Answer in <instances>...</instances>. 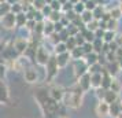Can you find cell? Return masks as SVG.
Returning a JSON list of instances; mask_svg holds the SVG:
<instances>
[{
    "label": "cell",
    "mask_w": 122,
    "mask_h": 118,
    "mask_svg": "<svg viewBox=\"0 0 122 118\" xmlns=\"http://www.w3.org/2000/svg\"><path fill=\"white\" fill-rule=\"evenodd\" d=\"M84 92L78 84L76 82L74 85H71L69 89H65V95H63V104L69 108H74L77 110L82 106V102H84Z\"/></svg>",
    "instance_id": "obj_1"
},
{
    "label": "cell",
    "mask_w": 122,
    "mask_h": 118,
    "mask_svg": "<svg viewBox=\"0 0 122 118\" xmlns=\"http://www.w3.org/2000/svg\"><path fill=\"white\" fill-rule=\"evenodd\" d=\"M44 70H45V81L47 82H52L54 78H55L58 73H59V66L56 63V56L52 54L48 59L47 65L44 66Z\"/></svg>",
    "instance_id": "obj_2"
},
{
    "label": "cell",
    "mask_w": 122,
    "mask_h": 118,
    "mask_svg": "<svg viewBox=\"0 0 122 118\" xmlns=\"http://www.w3.org/2000/svg\"><path fill=\"white\" fill-rule=\"evenodd\" d=\"M23 80L28 82V84H37L39 80V72H37V67L33 66V65H29L23 69Z\"/></svg>",
    "instance_id": "obj_3"
},
{
    "label": "cell",
    "mask_w": 122,
    "mask_h": 118,
    "mask_svg": "<svg viewBox=\"0 0 122 118\" xmlns=\"http://www.w3.org/2000/svg\"><path fill=\"white\" fill-rule=\"evenodd\" d=\"M51 55L52 54L45 48L44 45H40L39 48H37V51H36V55H34V63L37 66H45Z\"/></svg>",
    "instance_id": "obj_4"
},
{
    "label": "cell",
    "mask_w": 122,
    "mask_h": 118,
    "mask_svg": "<svg viewBox=\"0 0 122 118\" xmlns=\"http://www.w3.org/2000/svg\"><path fill=\"white\" fill-rule=\"evenodd\" d=\"M28 47H29V39L18 36V37H15L12 40V48H14V51L18 55H23L25 51L28 50Z\"/></svg>",
    "instance_id": "obj_5"
},
{
    "label": "cell",
    "mask_w": 122,
    "mask_h": 118,
    "mask_svg": "<svg viewBox=\"0 0 122 118\" xmlns=\"http://www.w3.org/2000/svg\"><path fill=\"white\" fill-rule=\"evenodd\" d=\"M0 26L6 30H14L17 29V25H15V14H12L11 11L7 12L6 15L0 18Z\"/></svg>",
    "instance_id": "obj_6"
},
{
    "label": "cell",
    "mask_w": 122,
    "mask_h": 118,
    "mask_svg": "<svg viewBox=\"0 0 122 118\" xmlns=\"http://www.w3.org/2000/svg\"><path fill=\"white\" fill-rule=\"evenodd\" d=\"M71 62H73V72H74L76 78L81 77L85 73H88V65L85 63L84 58L82 59H77V61H71Z\"/></svg>",
    "instance_id": "obj_7"
},
{
    "label": "cell",
    "mask_w": 122,
    "mask_h": 118,
    "mask_svg": "<svg viewBox=\"0 0 122 118\" xmlns=\"http://www.w3.org/2000/svg\"><path fill=\"white\" fill-rule=\"evenodd\" d=\"M47 91H48V95H50L55 102L61 103V102L63 100V95H65V88H62L61 85L54 84V85H51V87H50V88H48Z\"/></svg>",
    "instance_id": "obj_8"
},
{
    "label": "cell",
    "mask_w": 122,
    "mask_h": 118,
    "mask_svg": "<svg viewBox=\"0 0 122 118\" xmlns=\"http://www.w3.org/2000/svg\"><path fill=\"white\" fill-rule=\"evenodd\" d=\"M108 108H110V104L106 103L104 100H99L97 104H96V115L99 118H106L108 117Z\"/></svg>",
    "instance_id": "obj_9"
},
{
    "label": "cell",
    "mask_w": 122,
    "mask_h": 118,
    "mask_svg": "<svg viewBox=\"0 0 122 118\" xmlns=\"http://www.w3.org/2000/svg\"><path fill=\"white\" fill-rule=\"evenodd\" d=\"M55 56H56V63H58L59 69L67 67V65L71 62V58H70V52L69 51L63 52V54H59V55H55Z\"/></svg>",
    "instance_id": "obj_10"
},
{
    "label": "cell",
    "mask_w": 122,
    "mask_h": 118,
    "mask_svg": "<svg viewBox=\"0 0 122 118\" xmlns=\"http://www.w3.org/2000/svg\"><path fill=\"white\" fill-rule=\"evenodd\" d=\"M77 84H78V87H80L84 92L89 91V89H91V74L85 73V74H82L81 77H78V78H77Z\"/></svg>",
    "instance_id": "obj_11"
},
{
    "label": "cell",
    "mask_w": 122,
    "mask_h": 118,
    "mask_svg": "<svg viewBox=\"0 0 122 118\" xmlns=\"http://www.w3.org/2000/svg\"><path fill=\"white\" fill-rule=\"evenodd\" d=\"M119 114H121V102L118 100V102H115V103H111L110 108H108V117L118 118Z\"/></svg>",
    "instance_id": "obj_12"
},
{
    "label": "cell",
    "mask_w": 122,
    "mask_h": 118,
    "mask_svg": "<svg viewBox=\"0 0 122 118\" xmlns=\"http://www.w3.org/2000/svg\"><path fill=\"white\" fill-rule=\"evenodd\" d=\"M8 97H10L8 88H7V85L3 82V80L0 78V103H7V102H8Z\"/></svg>",
    "instance_id": "obj_13"
},
{
    "label": "cell",
    "mask_w": 122,
    "mask_h": 118,
    "mask_svg": "<svg viewBox=\"0 0 122 118\" xmlns=\"http://www.w3.org/2000/svg\"><path fill=\"white\" fill-rule=\"evenodd\" d=\"M102 73H93L91 74V88H93V89H96V88H99V87H102Z\"/></svg>",
    "instance_id": "obj_14"
},
{
    "label": "cell",
    "mask_w": 122,
    "mask_h": 118,
    "mask_svg": "<svg viewBox=\"0 0 122 118\" xmlns=\"http://www.w3.org/2000/svg\"><path fill=\"white\" fill-rule=\"evenodd\" d=\"M103 100L106 102V103H108V104H111V103H115V102L119 100V97H118V93H115V92H112V91L107 89L106 91V95H104V99Z\"/></svg>",
    "instance_id": "obj_15"
},
{
    "label": "cell",
    "mask_w": 122,
    "mask_h": 118,
    "mask_svg": "<svg viewBox=\"0 0 122 118\" xmlns=\"http://www.w3.org/2000/svg\"><path fill=\"white\" fill-rule=\"evenodd\" d=\"M84 61H85V63L88 65V66H91V65H93V63H97L99 62V54L97 52H91V54H86V55L84 56Z\"/></svg>",
    "instance_id": "obj_16"
},
{
    "label": "cell",
    "mask_w": 122,
    "mask_h": 118,
    "mask_svg": "<svg viewBox=\"0 0 122 118\" xmlns=\"http://www.w3.org/2000/svg\"><path fill=\"white\" fill-rule=\"evenodd\" d=\"M26 21H28V18H26V14L23 11L19 12V14H15V25H17L18 29L23 28L26 25Z\"/></svg>",
    "instance_id": "obj_17"
},
{
    "label": "cell",
    "mask_w": 122,
    "mask_h": 118,
    "mask_svg": "<svg viewBox=\"0 0 122 118\" xmlns=\"http://www.w3.org/2000/svg\"><path fill=\"white\" fill-rule=\"evenodd\" d=\"M108 89L119 95V93H121V91H122L121 81H119V80H117L115 77H112V80H111V84H110V88H108Z\"/></svg>",
    "instance_id": "obj_18"
},
{
    "label": "cell",
    "mask_w": 122,
    "mask_h": 118,
    "mask_svg": "<svg viewBox=\"0 0 122 118\" xmlns=\"http://www.w3.org/2000/svg\"><path fill=\"white\" fill-rule=\"evenodd\" d=\"M85 54H84V51L81 47H76L73 51H70V58H71V61H77V59H82Z\"/></svg>",
    "instance_id": "obj_19"
},
{
    "label": "cell",
    "mask_w": 122,
    "mask_h": 118,
    "mask_svg": "<svg viewBox=\"0 0 122 118\" xmlns=\"http://www.w3.org/2000/svg\"><path fill=\"white\" fill-rule=\"evenodd\" d=\"M104 12H106L104 4H97V6H96V8L92 11V14H93V19L100 21V19H102V15H103Z\"/></svg>",
    "instance_id": "obj_20"
},
{
    "label": "cell",
    "mask_w": 122,
    "mask_h": 118,
    "mask_svg": "<svg viewBox=\"0 0 122 118\" xmlns=\"http://www.w3.org/2000/svg\"><path fill=\"white\" fill-rule=\"evenodd\" d=\"M67 48H66V44L63 43V41H59V43H56L54 45V50H52V54L54 55H59V54H63V52H66Z\"/></svg>",
    "instance_id": "obj_21"
},
{
    "label": "cell",
    "mask_w": 122,
    "mask_h": 118,
    "mask_svg": "<svg viewBox=\"0 0 122 118\" xmlns=\"http://www.w3.org/2000/svg\"><path fill=\"white\" fill-rule=\"evenodd\" d=\"M117 36V32H112V30H106L104 34H103V43H111V41H114V39H115Z\"/></svg>",
    "instance_id": "obj_22"
},
{
    "label": "cell",
    "mask_w": 122,
    "mask_h": 118,
    "mask_svg": "<svg viewBox=\"0 0 122 118\" xmlns=\"http://www.w3.org/2000/svg\"><path fill=\"white\" fill-rule=\"evenodd\" d=\"M51 33H54V22L44 19V37L50 36Z\"/></svg>",
    "instance_id": "obj_23"
},
{
    "label": "cell",
    "mask_w": 122,
    "mask_h": 118,
    "mask_svg": "<svg viewBox=\"0 0 122 118\" xmlns=\"http://www.w3.org/2000/svg\"><path fill=\"white\" fill-rule=\"evenodd\" d=\"M80 19L82 21L84 25H86L89 21H92V19H93V14H92V11H88V10H85L82 14H80Z\"/></svg>",
    "instance_id": "obj_24"
},
{
    "label": "cell",
    "mask_w": 122,
    "mask_h": 118,
    "mask_svg": "<svg viewBox=\"0 0 122 118\" xmlns=\"http://www.w3.org/2000/svg\"><path fill=\"white\" fill-rule=\"evenodd\" d=\"M62 17H63V12H62V11H52L50 15H48V18H47V19L55 23V22H59Z\"/></svg>",
    "instance_id": "obj_25"
},
{
    "label": "cell",
    "mask_w": 122,
    "mask_h": 118,
    "mask_svg": "<svg viewBox=\"0 0 122 118\" xmlns=\"http://www.w3.org/2000/svg\"><path fill=\"white\" fill-rule=\"evenodd\" d=\"M103 65H100L99 62L97 63H93V65H91L88 66V73L89 74H93V73H102V70H103Z\"/></svg>",
    "instance_id": "obj_26"
},
{
    "label": "cell",
    "mask_w": 122,
    "mask_h": 118,
    "mask_svg": "<svg viewBox=\"0 0 122 118\" xmlns=\"http://www.w3.org/2000/svg\"><path fill=\"white\" fill-rule=\"evenodd\" d=\"M108 14H110V17L112 18V19H117V21H119L122 17V11L119 10V7L117 6L114 7V8H111L110 11H108Z\"/></svg>",
    "instance_id": "obj_27"
},
{
    "label": "cell",
    "mask_w": 122,
    "mask_h": 118,
    "mask_svg": "<svg viewBox=\"0 0 122 118\" xmlns=\"http://www.w3.org/2000/svg\"><path fill=\"white\" fill-rule=\"evenodd\" d=\"M65 44H66V48H67V51H69V52H70V51H73L76 47H78L74 37H69V39L65 41Z\"/></svg>",
    "instance_id": "obj_28"
},
{
    "label": "cell",
    "mask_w": 122,
    "mask_h": 118,
    "mask_svg": "<svg viewBox=\"0 0 122 118\" xmlns=\"http://www.w3.org/2000/svg\"><path fill=\"white\" fill-rule=\"evenodd\" d=\"M85 28L91 30V32H95V30H97L99 29V21L97 19H92V21H89L86 25H85Z\"/></svg>",
    "instance_id": "obj_29"
},
{
    "label": "cell",
    "mask_w": 122,
    "mask_h": 118,
    "mask_svg": "<svg viewBox=\"0 0 122 118\" xmlns=\"http://www.w3.org/2000/svg\"><path fill=\"white\" fill-rule=\"evenodd\" d=\"M73 11L76 12L77 15L82 14V12L85 11V6H84V3L78 1V3H76V4H73Z\"/></svg>",
    "instance_id": "obj_30"
},
{
    "label": "cell",
    "mask_w": 122,
    "mask_h": 118,
    "mask_svg": "<svg viewBox=\"0 0 122 118\" xmlns=\"http://www.w3.org/2000/svg\"><path fill=\"white\" fill-rule=\"evenodd\" d=\"M10 10H11V6L7 1H3L1 6H0V18L3 17V15H6L7 12H10Z\"/></svg>",
    "instance_id": "obj_31"
},
{
    "label": "cell",
    "mask_w": 122,
    "mask_h": 118,
    "mask_svg": "<svg viewBox=\"0 0 122 118\" xmlns=\"http://www.w3.org/2000/svg\"><path fill=\"white\" fill-rule=\"evenodd\" d=\"M117 29H118V21H117V19H112V18H111L110 21H107V30L117 32Z\"/></svg>",
    "instance_id": "obj_32"
},
{
    "label": "cell",
    "mask_w": 122,
    "mask_h": 118,
    "mask_svg": "<svg viewBox=\"0 0 122 118\" xmlns=\"http://www.w3.org/2000/svg\"><path fill=\"white\" fill-rule=\"evenodd\" d=\"M106 91H107V89L102 88V87H99V88H96V89H95V95H96V97H97L99 100H103V99H104Z\"/></svg>",
    "instance_id": "obj_33"
},
{
    "label": "cell",
    "mask_w": 122,
    "mask_h": 118,
    "mask_svg": "<svg viewBox=\"0 0 122 118\" xmlns=\"http://www.w3.org/2000/svg\"><path fill=\"white\" fill-rule=\"evenodd\" d=\"M45 4H47V3H45V0H33V3H32L33 8H34V10H39V11L45 6Z\"/></svg>",
    "instance_id": "obj_34"
},
{
    "label": "cell",
    "mask_w": 122,
    "mask_h": 118,
    "mask_svg": "<svg viewBox=\"0 0 122 118\" xmlns=\"http://www.w3.org/2000/svg\"><path fill=\"white\" fill-rule=\"evenodd\" d=\"M81 48H82L84 54L86 55V54H91V52H93V45H92V43H84L82 45H81Z\"/></svg>",
    "instance_id": "obj_35"
},
{
    "label": "cell",
    "mask_w": 122,
    "mask_h": 118,
    "mask_svg": "<svg viewBox=\"0 0 122 118\" xmlns=\"http://www.w3.org/2000/svg\"><path fill=\"white\" fill-rule=\"evenodd\" d=\"M40 12H41V14H43V17L47 19V18H48V15H50L51 12H52V8L50 7V4H45V6L43 7L41 10H40Z\"/></svg>",
    "instance_id": "obj_36"
},
{
    "label": "cell",
    "mask_w": 122,
    "mask_h": 118,
    "mask_svg": "<svg viewBox=\"0 0 122 118\" xmlns=\"http://www.w3.org/2000/svg\"><path fill=\"white\" fill-rule=\"evenodd\" d=\"M50 7L52 8V11H62V4L58 0H52L50 3Z\"/></svg>",
    "instance_id": "obj_37"
},
{
    "label": "cell",
    "mask_w": 122,
    "mask_h": 118,
    "mask_svg": "<svg viewBox=\"0 0 122 118\" xmlns=\"http://www.w3.org/2000/svg\"><path fill=\"white\" fill-rule=\"evenodd\" d=\"M84 6H85V10H88V11H93L97 4L95 3L93 0H88V1H85V3H84Z\"/></svg>",
    "instance_id": "obj_38"
},
{
    "label": "cell",
    "mask_w": 122,
    "mask_h": 118,
    "mask_svg": "<svg viewBox=\"0 0 122 118\" xmlns=\"http://www.w3.org/2000/svg\"><path fill=\"white\" fill-rule=\"evenodd\" d=\"M10 11L12 14H19V12H22V4L21 3H15V4H11V10Z\"/></svg>",
    "instance_id": "obj_39"
},
{
    "label": "cell",
    "mask_w": 122,
    "mask_h": 118,
    "mask_svg": "<svg viewBox=\"0 0 122 118\" xmlns=\"http://www.w3.org/2000/svg\"><path fill=\"white\" fill-rule=\"evenodd\" d=\"M71 10H73V4L70 1H66L65 4H62V12H63V14L67 12V11H71Z\"/></svg>",
    "instance_id": "obj_40"
},
{
    "label": "cell",
    "mask_w": 122,
    "mask_h": 118,
    "mask_svg": "<svg viewBox=\"0 0 122 118\" xmlns=\"http://www.w3.org/2000/svg\"><path fill=\"white\" fill-rule=\"evenodd\" d=\"M63 29H66V28H65L61 22H55V23H54V32H56V33H61Z\"/></svg>",
    "instance_id": "obj_41"
},
{
    "label": "cell",
    "mask_w": 122,
    "mask_h": 118,
    "mask_svg": "<svg viewBox=\"0 0 122 118\" xmlns=\"http://www.w3.org/2000/svg\"><path fill=\"white\" fill-rule=\"evenodd\" d=\"M6 47H7V45H6V43H4L3 40H0V54H1L3 51H4V48H6Z\"/></svg>",
    "instance_id": "obj_42"
},
{
    "label": "cell",
    "mask_w": 122,
    "mask_h": 118,
    "mask_svg": "<svg viewBox=\"0 0 122 118\" xmlns=\"http://www.w3.org/2000/svg\"><path fill=\"white\" fill-rule=\"evenodd\" d=\"M7 3L11 6V4H15V3H19V0H6Z\"/></svg>",
    "instance_id": "obj_43"
},
{
    "label": "cell",
    "mask_w": 122,
    "mask_h": 118,
    "mask_svg": "<svg viewBox=\"0 0 122 118\" xmlns=\"http://www.w3.org/2000/svg\"><path fill=\"white\" fill-rule=\"evenodd\" d=\"M117 62H118V65H119V67H121V70H122V58H118Z\"/></svg>",
    "instance_id": "obj_44"
},
{
    "label": "cell",
    "mask_w": 122,
    "mask_h": 118,
    "mask_svg": "<svg viewBox=\"0 0 122 118\" xmlns=\"http://www.w3.org/2000/svg\"><path fill=\"white\" fill-rule=\"evenodd\" d=\"M69 1H70L71 4H76V3H78V1H80V0H69Z\"/></svg>",
    "instance_id": "obj_45"
},
{
    "label": "cell",
    "mask_w": 122,
    "mask_h": 118,
    "mask_svg": "<svg viewBox=\"0 0 122 118\" xmlns=\"http://www.w3.org/2000/svg\"><path fill=\"white\" fill-rule=\"evenodd\" d=\"M58 1H59V3H61V4H65V3H66V1H69V0H58Z\"/></svg>",
    "instance_id": "obj_46"
},
{
    "label": "cell",
    "mask_w": 122,
    "mask_h": 118,
    "mask_svg": "<svg viewBox=\"0 0 122 118\" xmlns=\"http://www.w3.org/2000/svg\"><path fill=\"white\" fill-rule=\"evenodd\" d=\"M58 118H69V117H67V115H59Z\"/></svg>",
    "instance_id": "obj_47"
},
{
    "label": "cell",
    "mask_w": 122,
    "mask_h": 118,
    "mask_svg": "<svg viewBox=\"0 0 122 118\" xmlns=\"http://www.w3.org/2000/svg\"><path fill=\"white\" fill-rule=\"evenodd\" d=\"M51 1H52V0H45V3H47V4H50Z\"/></svg>",
    "instance_id": "obj_48"
},
{
    "label": "cell",
    "mask_w": 122,
    "mask_h": 118,
    "mask_svg": "<svg viewBox=\"0 0 122 118\" xmlns=\"http://www.w3.org/2000/svg\"><path fill=\"white\" fill-rule=\"evenodd\" d=\"M118 7H119V10L122 11V3H119V6H118Z\"/></svg>",
    "instance_id": "obj_49"
},
{
    "label": "cell",
    "mask_w": 122,
    "mask_h": 118,
    "mask_svg": "<svg viewBox=\"0 0 122 118\" xmlns=\"http://www.w3.org/2000/svg\"><path fill=\"white\" fill-rule=\"evenodd\" d=\"M80 1H81V3H85V1H88V0H80Z\"/></svg>",
    "instance_id": "obj_50"
},
{
    "label": "cell",
    "mask_w": 122,
    "mask_h": 118,
    "mask_svg": "<svg viewBox=\"0 0 122 118\" xmlns=\"http://www.w3.org/2000/svg\"><path fill=\"white\" fill-rule=\"evenodd\" d=\"M118 118H122V113H121V114H119V115H118Z\"/></svg>",
    "instance_id": "obj_51"
},
{
    "label": "cell",
    "mask_w": 122,
    "mask_h": 118,
    "mask_svg": "<svg viewBox=\"0 0 122 118\" xmlns=\"http://www.w3.org/2000/svg\"><path fill=\"white\" fill-rule=\"evenodd\" d=\"M121 113H122V103H121Z\"/></svg>",
    "instance_id": "obj_52"
},
{
    "label": "cell",
    "mask_w": 122,
    "mask_h": 118,
    "mask_svg": "<svg viewBox=\"0 0 122 118\" xmlns=\"http://www.w3.org/2000/svg\"><path fill=\"white\" fill-rule=\"evenodd\" d=\"M0 1H1V3H3V1H6V0H0Z\"/></svg>",
    "instance_id": "obj_53"
},
{
    "label": "cell",
    "mask_w": 122,
    "mask_h": 118,
    "mask_svg": "<svg viewBox=\"0 0 122 118\" xmlns=\"http://www.w3.org/2000/svg\"><path fill=\"white\" fill-rule=\"evenodd\" d=\"M0 6H1V1H0Z\"/></svg>",
    "instance_id": "obj_54"
}]
</instances>
